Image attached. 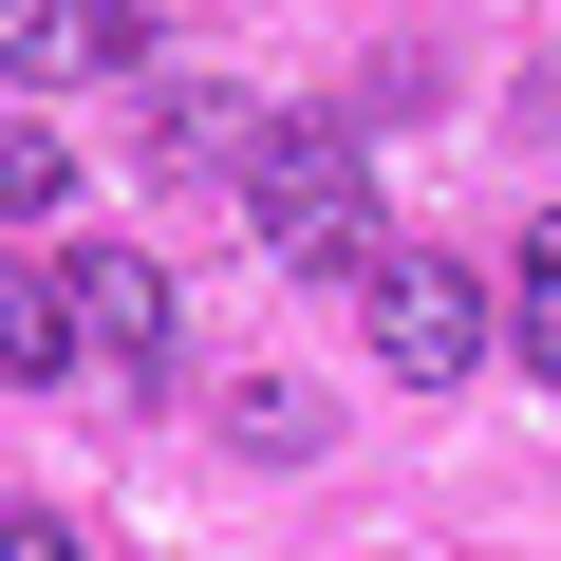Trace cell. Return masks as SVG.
<instances>
[{"label":"cell","instance_id":"6da1fadb","mask_svg":"<svg viewBox=\"0 0 561 561\" xmlns=\"http://www.w3.org/2000/svg\"><path fill=\"white\" fill-rule=\"evenodd\" d=\"M243 225H262V262L356 280V300H375V262H393V225H375V169H356V131H337V113H280V131H262V169H243Z\"/></svg>","mask_w":561,"mask_h":561},{"label":"cell","instance_id":"7a4b0ae2","mask_svg":"<svg viewBox=\"0 0 561 561\" xmlns=\"http://www.w3.org/2000/svg\"><path fill=\"white\" fill-rule=\"evenodd\" d=\"M356 319H375V356H393L412 393H468V375L505 356V280H468L449 243H393V262H375V300H356Z\"/></svg>","mask_w":561,"mask_h":561},{"label":"cell","instance_id":"3957f363","mask_svg":"<svg viewBox=\"0 0 561 561\" xmlns=\"http://www.w3.org/2000/svg\"><path fill=\"white\" fill-rule=\"evenodd\" d=\"M0 76H20V94L150 76V20H131V0H0Z\"/></svg>","mask_w":561,"mask_h":561},{"label":"cell","instance_id":"277c9868","mask_svg":"<svg viewBox=\"0 0 561 561\" xmlns=\"http://www.w3.org/2000/svg\"><path fill=\"white\" fill-rule=\"evenodd\" d=\"M76 356H131V375H169V356H187V300H169V262H150V243L76 262Z\"/></svg>","mask_w":561,"mask_h":561},{"label":"cell","instance_id":"5b68a950","mask_svg":"<svg viewBox=\"0 0 561 561\" xmlns=\"http://www.w3.org/2000/svg\"><path fill=\"white\" fill-rule=\"evenodd\" d=\"M262 131H280V113H243V94H206V76H169V94H150V169H169V187H243V169H262Z\"/></svg>","mask_w":561,"mask_h":561},{"label":"cell","instance_id":"8992f818","mask_svg":"<svg viewBox=\"0 0 561 561\" xmlns=\"http://www.w3.org/2000/svg\"><path fill=\"white\" fill-rule=\"evenodd\" d=\"M0 375H20V393H57V375H76V280H57V262H20V243H0Z\"/></svg>","mask_w":561,"mask_h":561},{"label":"cell","instance_id":"52a82bcc","mask_svg":"<svg viewBox=\"0 0 561 561\" xmlns=\"http://www.w3.org/2000/svg\"><path fill=\"white\" fill-rule=\"evenodd\" d=\"M505 356L561 393V206H542V225H524V262H505Z\"/></svg>","mask_w":561,"mask_h":561},{"label":"cell","instance_id":"ba28073f","mask_svg":"<svg viewBox=\"0 0 561 561\" xmlns=\"http://www.w3.org/2000/svg\"><path fill=\"white\" fill-rule=\"evenodd\" d=\"M225 431H243V449H262V468H300V449H319V431H337V412H319V393H300V375H243V393H225Z\"/></svg>","mask_w":561,"mask_h":561},{"label":"cell","instance_id":"9c48e42d","mask_svg":"<svg viewBox=\"0 0 561 561\" xmlns=\"http://www.w3.org/2000/svg\"><path fill=\"white\" fill-rule=\"evenodd\" d=\"M76 169H57V131H20V113H0V225H38Z\"/></svg>","mask_w":561,"mask_h":561},{"label":"cell","instance_id":"30bf717a","mask_svg":"<svg viewBox=\"0 0 561 561\" xmlns=\"http://www.w3.org/2000/svg\"><path fill=\"white\" fill-rule=\"evenodd\" d=\"M0 561H94V542H76L57 505H20V524H0Z\"/></svg>","mask_w":561,"mask_h":561}]
</instances>
